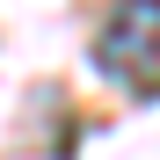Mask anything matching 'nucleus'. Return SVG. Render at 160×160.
Wrapping results in <instances>:
<instances>
[{
  "label": "nucleus",
  "instance_id": "f257e3e1",
  "mask_svg": "<svg viewBox=\"0 0 160 160\" xmlns=\"http://www.w3.org/2000/svg\"><path fill=\"white\" fill-rule=\"evenodd\" d=\"M95 66L131 95H160V0H131L102 22Z\"/></svg>",
  "mask_w": 160,
  "mask_h": 160
}]
</instances>
